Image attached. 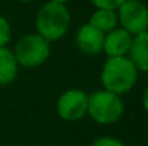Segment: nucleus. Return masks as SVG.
<instances>
[{
    "label": "nucleus",
    "instance_id": "423d86ee",
    "mask_svg": "<svg viewBox=\"0 0 148 146\" xmlns=\"http://www.w3.org/2000/svg\"><path fill=\"white\" fill-rule=\"evenodd\" d=\"M58 115L66 122H76L88 113V95L81 89H69L56 103Z\"/></svg>",
    "mask_w": 148,
    "mask_h": 146
},
{
    "label": "nucleus",
    "instance_id": "f03ea898",
    "mask_svg": "<svg viewBox=\"0 0 148 146\" xmlns=\"http://www.w3.org/2000/svg\"><path fill=\"white\" fill-rule=\"evenodd\" d=\"M71 24V13L65 4L53 1L45 3L36 16L38 35L48 42H56L62 39Z\"/></svg>",
    "mask_w": 148,
    "mask_h": 146
},
{
    "label": "nucleus",
    "instance_id": "4468645a",
    "mask_svg": "<svg viewBox=\"0 0 148 146\" xmlns=\"http://www.w3.org/2000/svg\"><path fill=\"white\" fill-rule=\"evenodd\" d=\"M91 146H125L121 141L115 139V138H111V136H102L98 138L92 142Z\"/></svg>",
    "mask_w": 148,
    "mask_h": 146
},
{
    "label": "nucleus",
    "instance_id": "6e6552de",
    "mask_svg": "<svg viewBox=\"0 0 148 146\" xmlns=\"http://www.w3.org/2000/svg\"><path fill=\"white\" fill-rule=\"evenodd\" d=\"M132 45V36L124 29H114L105 35L103 39V52L108 57H124L128 54Z\"/></svg>",
    "mask_w": 148,
    "mask_h": 146
},
{
    "label": "nucleus",
    "instance_id": "7ed1b4c3",
    "mask_svg": "<svg viewBox=\"0 0 148 146\" xmlns=\"http://www.w3.org/2000/svg\"><path fill=\"white\" fill-rule=\"evenodd\" d=\"M124 103L118 95L97 90L88 96V115L99 125H111L121 119Z\"/></svg>",
    "mask_w": 148,
    "mask_h": 146
},
{
    "label": "nucleus",
    "instance_id": "f257e3e1",
    "mask_svg": "<svg viewBox=\"0 0 148 146\" xmlns=\"http://www.w3.org/2000/svg\"><path fill=\"white\" fill-rule=\"evenodd\" d=\"M137 77L138 70L127 56L108 57L101 72V80L105 90L118 96L128 93L135 86Z\"/></svg>",
    "mask_w": 148,
    "mask_h": 146
},
{
    "label": "nucleus",
    "instance_id": "f3484780",
    "mask_svg": "<svg viewBox=\"0 0 148 146\" xmlns=\"http://www.w3.org/2000/svg\"><path fill=\"white\" fill-rule=\"evenodd\" d=\"M19 1H33V0H19Z\"/></svg>",
    "mask_w": 148,
    "mask_h": 146
},
{
    "label": "nucleus",
    "instance_id": "dca6fc26",
    "mask_svg": "<svg viewBox=\"0 0 148 146\" xmlns=\"http://www.w3.org/2000/svg\"><path fill=\"white\" fill-rule=\"evenodd\" d=\"M50 1H53V3H58V4H65V3H68L69 0H50Z\"/></svg>",
    "mask_w": 148,
    "mask_h": 146
},
{
    "label": "nucleus",
    "instance_id": "f8f14e48",
    "mask_svg": "<svg viewBox=\"0 0 148 146\" xmlns=\"http://www.w3.org/2000/svg\"><path fill=\"white\" fill-rule=\"evenodd\" d=\"M12 39V27L6 17L0 16V48H6Z\"/></svg>",
    "mask_w": 148,
    "mask_h": 146
},
{
    "label": "nucleus",
    "instance_id": "39448f33",
    "mask_svg": "<svg viewBox=\"0 0 148 146\" xmlns=\"http://www.w3.org/2000/svg\"><path fill=\"white\" fill-rule=\"evenodd\" d=\"M118 23L121 29L128 32L132 37L148 32V9L140 0H125L116 10Z\"/></svg>",
    "mask_w": 148,
    "mask_h": 146
},
{
    "label": "nucleus",
    "instance_id": "ddd939ff",
    "mask_svg": "<svg viewBox=\"0 0 148 146\" xmlns=\"http://www.w3.org/2000/svg\"><path fill=\"white\" fill-rule=\"evenodd\" d=\"M97 9H108V10H118V7L125 0H91Z\"/></svg>",
    "mask_w": 148,
    "mask_h": 146
},
{
    "label": "nucleus",
    "instance_id": "9d476101",
    "mask_svg": "<svg viewBox=\"0 0 148 146\" xmlns=\"http://www.w3.org/2000/svg\"><path fill=\"white\" fill-rule=\"evenodd\" d=\"M19 65L10 49L0 48V85L12 83L17 76Z\"/></svg>",
    "mask_w": 148,
    "mask_h": 146
},
{
    "label": "nucleus",
    "instance_id": "1a4fd4ad",
    "mask_svg": "<svg viewBox=\"0 0 148 146\" xmlns=\"http://www.w3.org/2000/svg\"><path fill=\"white\" fill-rule=\"evenodd\" d=\"M128 59L137 70L148 73V32L132 37V45L128 52Z\"/></svg>",
    "mask_w": 148,
    "mask_h": 146
},
{
    "label": "nucleus",
    "instance_id": "2eb2a0df",
    "mask_svg": "<svg viewBox=\"0 0 148 146\" xmlns=\"http://www.w3.org/2000/svg\"><path fill=\"white\" fill-rule=\"evenodd\" d=\"M143 107L145 109V112L148 113V88L145 89V92L143 95Z\"/></svg>",
    "mask_w": 148,
    "mask_h": 146
},
{
    "label": "nucleus",
    "instance_id": "20e7f679",
    "mask_svg": "<svg viewBox=\"0 0 148 146\" xmlns=\"http://www.w3.org/2000/svg\"><path fill=\"white\" fill-rule=\"evenodd\" d=\"M13 54L19 66L38 67L49 59L50 45L38 33H30L16 43Z\"/></svg>",
    "mask_w": 148,
    "mask_h": 146
},
{
    "label": "nucleus",
    "instance_id": "0eeeda50",
    "mask_svg": "<svg viewBox=\"0 0 148 146\" xmlns=\"http://www.w3.org/2000/svg\"><path fill=\"white\" fill-rule=\"evenodd\" d=\"M103 39H105V33L99 32L92 24L85 23L79 27L76 33V46L82 53L95 56L99 54L103 49Z\"/></svg>",
    "mask_w": 148,
    "mask_h": 146
},
{
    "label": "nucleus",
    "instance_id": "9b49d317",
    "mask_svg": "<svg viewBox=\"0 0 148 146\" xmlns=\"http://www.w3.org/2000/svg\"><path fill=\"white\" fill-rule=\"evenodd\" d=\"M89 24H92L95 29H98L102 33H109L111 30L116 29L118 24V16H116V10H108V9H98L91 20Z\"/></svg>",
    "mask_w": 148,
    "mask_h": 146
}]
</instances>
